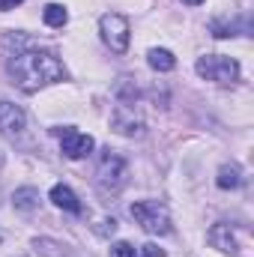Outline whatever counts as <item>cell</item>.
Instances as JSON below:
<instances>
[{
  "label": "cell",
  "mask_w": 254,
  "mask_h": 257,
  "mask_svg": "<svg viewBox=\"0 0 254 257\" xmlns=\"http://www.w3.org/2000/svg\"><path fill=\"white\" fill-rule=\"evenodd\" d=\"M9 75L21 93H36L48 84H57L66 78L63 63L51 51H21L9 60Z\"/></svg>",
  "instance_id": "obj_1"
},
{
  "label": "cell",
  "mask_w": 254,
  "mask_h": 257,
  "mask_svg": "<svg viewBox=\"0 0 254 257\" xmlns=\"http://www.w3.org/2000/svg\"><path fill=\"white\" fill-rule=\"evenodd\" d=\"M129 212H132V218H135L147 233H156V236L171 233V215H168L165 203H159V200H135V203L129 206Z\"/></svg>",
  "instance_id": "obj_2"
},
{
  "label": "cell",
  "mask_w": 254,
  "mask_h": 257,
  "mask_svg": "<svg viewBox=\"0 0 254 257\" xmlns=\"http://www.w3.org/2000/svg\"><path fill=\"white\" fill-rule=\"evenodd\" d=\"M126 180H129L126 159H123L120 153H114V150H105V156H102V162H99V171H96L99 189L105 194H114L126 186Z\"/></svg>",
  "instance_id": "obj_3"
},
{
  "label": "cell",
  "mask_w": 254,
  "mask_h": 257,
  "mask_svg": "<svg viewBox=\"0 0 254 257\" xmlns=\"http://www.w3.org/2000/svg\"><path fill=\"white\" fill-rule=\"evenodd\" d=\"M197 75L206 78V81H215V84H233L239 78V63L233 57H224V54H206V57H197Z\"/></svg>",
  "instance_id": "obj_4"
},
{
  "label": "cell",
  "mask_w": 254,
  "mask_h": 257,
  "mask_svg": "<svg viewBox=\"0 0 254 257\" xmlns=\"http://www.w3.org/2000/svg\"><path fill=\"white\" fill-rule=\"evenodd\" d=\"M99 30H102V39L111 51L123 54L129 48V21L120 12H105L102 21H99Z\"/></svg>",
  "instance_id": "obj_5"
},
{
  "label": "cell",
  "mask_w": 254,
  "mask_h": 257,
  "mask_svg": "<svg viewBox=\"0 0 254 257\" xmlns=\"http://www.w3.org/2000/svg\"><path fill=\"white\" fill-rule=\"evenodd\" d=\"M57 135H60V147H63L66 159H87L93 153V147H96L90 135H84V132H78L72 126L57 128Z\"/></svg>",
  "instance_id": "obj_6"
},
{
  "label": "cell",
  "mask_w": 254,
  "mask_h": 257,
  "mask_svg": "<svg viewBox=\"0 0 254 257\" xmlns=\"http://www.w3.org/2000/svg\"><path fill=\"white\" fill-rule=\"evenodd\" d=\"M24 126H27V114L12 102H0V135L18 138L24 132Z\"/></svg>",
  "instance_id": "obj_7"
},
{
  "label": "cell",
  "mask_w": 254,
  "mask_h": 257,
  "mask_svg": "<svg viewBox=\"0 0 254 257\" xmlns=\"http://www.w3.org/2000/svg\"><path fill=\"white\" fill-rule=\"evenodd\" d=\"M114 128L120 132V135H144V123L135 117V111H132V105H120L117 111H114Z\"/></svg>",
  "instance_id": "obj_8"
},
{
  "label": "cell",
  "mask_w": 254,
  "mask_h": 257,
  "mask_svg": "<svg viewBox=\"0 0 254 257\" xmlns=\"http://www.w3.org/2000/svg\"><path fill=\"white\" fill-rule=\"evenodd\" d=\"M209 242H212V248H218V251H224V254H236V251H239L230 224H215V227L209 230Z\"/></svg>",
  "instance_id": "obj_9"
},
{
  "label": "cell",
  "mask_w": 254,
  "mask_h": 257,
  "mask_svg": "<svg viewBox=\"0 0 254 257\" xmlns=\"http://www.w3.org/2000/svg\"><path fill=\"white\" fill-rule=\"evenodd\" d=\"M51 200H54V206H60L66 212H81V200L69 186H54L51 189Z\"/></svg>",
  "instance_id": "obj_10"
},
{
  "label": "cell",
  "mask_w": 254,
  "mask_h": 257,
  "mask_svg": "<svg viewBox=\"0 0 254 257\" xmlns=\"http://www.w3.org/2000/svg\"><path fill=\"white\" fill-rule=\"evenodd\" d=\"M12 203H15V209H21V212H36L39 209V192L36 189H18V192L12 194Z\"/></svg>",
  "instance_id": "obj_11"
},
{
  "label": "cell",
  "mask_w": 254,
  "mask_h": 257,
  "mask_svg": "<svg viewBox=\"0 0 254 257\" xmlns=\"http://www.w3.org/2000/svg\"><path fill=\"white\" fill-rule=\"evenodd\" d=\"M147 63L153 66L156 72H171V69L177 66V57H174L168 48H153V51L147 54Z\"/></svg>",
  "instance_id": "obj_12"
},
{
  "label": "cell",
  "mask_w": 254,
  "mask_h": 257,
  "mask_svg": "<svg viewBox=\"0 0 254 257\" xmlns=\"http://www.w3.org/2000/svg\"><path fill=\"white\" fill-rule=\"evenodd\" d=\"M215 183H218V189H239V186H242V171H239V165H221Z\"/></svg>",
  "instance_id": "obj_13"
},
{
  "label": "cell",
  "mask_w": 254,
  "mask_h": 257,
  "mask_svg": "<svg viewBox=\"0 0 254 257\" xmlns=\"http://www.w3.org/2000/svg\"><path fill=\"white\" fill-rule=\"evenodd\" d=\"M42 18H45L48 27H63L66 21H69V12H66V6H60V3H48L45 12H42Z\"/></svg>",
  "instance_id": "obj_14"
},
{
  "label": "cell",
  "mask_w": 254,
  "mask_h": 257,
  "mask_svg": "<svg viewBox=\"0 0 254 257\" xmlns=\"http://www.w3.org/2000/svg\"><path fill=\"white\" fill-rule=\"evenodd\" d=\"M33 248H36V254H42V257H66L63 251H57L60 245L51 242V239H33Z\"/></svg>",
  "instance_id": "obj_15"
},
{
  "label": "cell",
  "mask_w": 254,
  "mask_h": 257,
  "mask_svg": "<svg viewBox=\"0 0 254 257\" xmlns=\"http://www.w3.org/2000/svg\"><path fill=\"white\" fill-rule=\"evenodd\" d=\"M111 257H138V254H135L132 242H117V245H111Z\"/></svg>",
  "instance_id": "obj_16"
},
{
  "label": "cell",
  "mask_w": 254,
  "mask_h": 257,
  "mask_svg": "<svg viewBox=\"0 0 254 257\" xmlns=\"http://www.w3.org/2000/svg\"><path fill=\"white\" fill-rule=\"evenodd\" d=\"M212 36H218V39H227V36H233V24L212 21Z\"/></svg>",
  "instance_id": "obj_17"
},
{
  "label": "cell",
  "mask_w": 254,
  "mask_h": 257,
  "mask_svg": "<svg viewBox=\"0 0 254 257\" xmlns=\"http://www.w3.org/2000/svg\"><path fill=\"white\" fill-rule=\"evenodd\" d=\"M96 233H99V236H114V233H117V221H114V218H105V221H99Z\"/></svg>",
  "instance_id": "obj_18"
},
{
  "label": "cell",
  "mask_w": 254,
  "mask_h": 257,
  "mask_svg": "<svg viewBox=\"0 0 254 257\" xmlns=\"http://www.w3.org/2000/svg\"><path fill=\"white\" fill-rule=\"evenodd\" d=\"M141 257H165V251H162L159 245H153V242H147V245L141 248Z\"/></svg>",
  "instance_id": "obj_19"
},
{
  "label": "cell",
  "mask_w": 254,
  "mask_h": 257,
  "mask_svg": "<svg viewBox=\"0 0 254 257\" xmlns=\"http://www.w3.org/2000/svg\"><path fill=\"white\" fill-rule=\"evenodd\" d=\"M21 0H0V9H15Z\"/></svg>",
  "instance_id": "obj_20"
},
{
  "label": "cell",
  "mask_w": 254,
  "mask_h": 257,
  "mask_svg": "<svg viewBox=\"0 0 254 257\" xmlns=\"http://www.w3.org/2000/svg\"><path fill=\"white\" fill-rule=\"evenodd\" d=\"M183 3H186V6H200L203 0H183Z\"/></svg>",
  "instance_id": "obj_21"
}]
</instances>
